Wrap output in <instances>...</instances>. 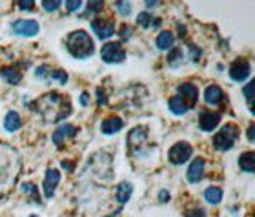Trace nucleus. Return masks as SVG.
Instances as JSON below:
<instances>
[{"instance_id":"36","label":"nucleus","mask_w":255,"mask_h":217,"mask_svg":"<svg viewBox=\"0 0 255 217\" xmlns=\"http://www.w3.org/2000/svg\"><path fill=\"white\" fill-rule=\"evenodd\" d=\"M98 102H99V106H104V104L107 102V96H106V93H104L102 88L98 90Z\"/></svg>"},{"instance_id":"26","label":"nucleus","mask_w":255,"mask_h":217,"mask_svg":"<svg viewBox=\"0 0 255 217\" xmlns=\"http://www.w3.org/2000/svg\"><path fill=\"white\" fill-rule=\"evenodd\" d=\"M151 22H153V16H151L150 13H147V11L139 13V16H137V24H139L140 27L148 29L151 26Z\"/></svg>"},{"instance_id":"40","label":"nucleus","mask_w":255,"mask_h":217,"mask_svg":"<svg viewBox=\"0 0 255 217\" xmlns=\"http://www.w3.org/2000/svg\"><path fill=\"white\" fill-rule=\"evenodd\" d=\"M159 194H161V195H159V200H161V202L164 203V202H169V192H167V190H161V192H159Z\"/></svg>"},{"instance_id":"1","label":"nucleus","mask_w":255,"mask_h":217,"mask_svg":"<svg viewBox=\"0 0 255 217\" xmlns=\"http://www.w3.org/2000/svg\"><path fill=\"white\" fill-rule=\"evenodd\" d=\"M32 109L43 118L45 123H59L72 114L70 101L56 91L42 94L32 102Z\"/></svg>"},{"instance_id":"25","label":"nucleus","mask_w":255,"mask_h":217,"mask_svg":"<svg viewBox=\"0 0 255 217\" xmlns=\"http://www.w3.org/2000/svg\"><path fill=\"white\" fill-rule=\"evenodd\" d=\"M22 192H26V194H27L30 198H34L38 205L42 203V198H40V195H38V189H37L35 184H32V182L22 184Z\"/></svg>"},{"instance_id":"37","label":"nucleus","mask_w":255,"mask_h":217,"mask_svg":"<svg viewBox=\"0 0 255 217\" xmlns=\"http://www.w3.org/2000/svg\"><path fill=\"white\" fill-rule=\"evenodd\" d=\"M18 6L21 10H32V8H34V2H30V0H27V2H19Z\"/></svg>"},{"instance_id":"18","label":"nucleus","mask_w":255,"mask_h":217,"mask_svg":"<svg viewBox=\"0 0 255 217\" xmlns=\"http://www.w3.org/2000/svg\"><path fill=\"white\" fill-rule=\"evenodd\" d=\"M132 195V186L129 182H120L115 190V200L120 205H125L129 202V198Z\"/></svg>"},{"instance_id":"43","label":"nucleus","mask_w":255,"mask_h":217,"mask_svg":"<svg viewBox=\"0 0 255 217\" xmlns=\"http://www.w3.org/2000/svg\"><path fill=\"white\" fill-rule=\"evenodd\" d=\"M120 211H122V210H118L117 213H112V214H109V216H106V217H115V216H117V214H118Z\"/></svg>"},{"instance_id":"30","label":"nucleus","mask_w":255,"mask_h":217,"mask_svg":"<svg viewBox=\"0 0 255 217\" xmlns=\"http://www.w3.org/2000/svg\"><path fill=\"white\" fill-rule=\"evenodd\" d=\"M42 6L45 8L46 11H56V10H59V6H61V0H53V2H42Z\"/></svg>"},{"instance_id":"5","label":"nucleus","mask_w":255,"mask_h":217,"mask_svg":"<svg viewBox=\"0 0 255 217\" xmlns=\"http://www.w3.org/2000/svg\"><path fill=\"white\" fill-rule=\"evenodd\" d=\"M101 58L107 64H120L126 59V51L120 42H109L101 48Z\"/></svg>"},{"instance_id":"8","label":"nucleus","mask_w":255,"mask_h":217,"mask_svg":"<svg viewBox=\"0 0 255 217\" xmlns=\"http://www.w3.org/2000/svg\"><path fill=\"white\" fill-rule=\"evenodd\" d=\"M11 27L16 35L22 37H35L40 32V24L35 19H16Z\"/></svg>"},{"instance_id":"22","label":"nucleus","mask_w":255,"mask_h":217,"mask_svg":"<svg viewBox=\"0 0 255 217\" xmlns=\"http://www.w3.org/2000/svg\"><path fill=\"white\" fill-rule=\"evenodd\" d=\"M222 198H223V192L220 187H207L204 190V200L209 205H219L222 202Z\"/></svg>"},{"instance_id":"21","label":"nucleus","mask_w":255,"mask_h":217,"mask_svg":"<svg viewBox=\"0 0 255 217\" xmlns=\"http://www.w3.org/2000/svg\"><path fill=\"white\" fill-rule=\"evenodd\" d=\"M174 42H175V38L171 30H163L161 34L156 37V46L163 51L169 50V48L174 45Z\"/></svg>"},{"instance_id":"16","label":"nucleus","mask_w":255,"mask_h":217,"mask_svg":"<svg viewBox=\"0 0 255 217\" xmlns=\"http://www.w3.org/2000/svg\"><path fill=\"white\" fill-rule=\"evenodd\" d=\"M120 130H123V120L120 117H109L101 123V131L107 136L115 134Z\"/></svg>"},{"instance_id":"41","label":"nucleus","mask_w":255,"mask_h":217,"mask_svg":"<svg viewBox=\"0 0 255 217\" xmlns=\"http://www.w3.org/2000/svg\"><path fill=\"white\" fill-rule=\"evenodd\" d=\"M80 102H82V106H88V104H90V96H88L86 93H83L82 96H80Z\"/></svg>"},{"instance_id":"28","label":"nucleus","mask_w":255,"mask_h":217,"mask_svg":"<svg viewBox=\"0 0 255 217\" xmlns=\"http://www.w3.org/2000/svg\"><path fill=\"white\" fill-rule=\"evenodd\" d=\"M167 61H169V64L172 67H177L179 64H182V51L179 50V48H174V50L169 53V58H167Z\"/></svg>"},{"instance_id":"24","label":"nucleus","mask_w":255,"mask_h":217,"mask_svg":"<svg viewBox=\"0 0 255 217\" xmlns=\"http://www.w3.org/2000/svg\"><path fill=\"white\" fill-rule=\"evenodd\" d=\"M241 170L246 173H254V152H244L238 160Z\"/></svg>"},{"instance_id":"20","label":"nucleus","mask_w":255,"mask_h":217,"mask_svg":"<svg viewBox=\"0 0 255 217\" xmlns=\"http://www.w3.org/2000/svg\"><path fill=\"white\" fill-rule=\"evenodd\" d=\"M0 75H2L10 85H18L21 82V78H22V72L16 66H10V67L2 69Z\"/></svg>"},{"instance_id":"9","label":"nucleus","mask_w":255,"mask_h":217,"mask_svg":"<svg viewBox=\"0 0 255 217\" xmlns=\"http://www.w3.org/2000/svg\"><path fill=\"white\" fill-rule=\"evenodd\" d=\"M177 91H179V98L182 99V102L185 104L187 109H193L195 107V104L198 101V88L195 83H190V82H185V83H182L179 88H177Z\"/></svg>"},{"instance_id":"15","label":"nucleus","mask_w":255,"mask_h":217,"mask_svg":"<svg viewBox=\"0 0 255 217\" xmlns=\"http://www.w3.org/2000/svg\"><path fill=\"white\" fill-rule=\"evenodd\" d=\"M204 166H206V162L204 158H195L191 165L188 166L187 170V181L190 184H196L203 179V174H204Z\"/></svg>"},{"instance_id":"4","label":"nucleus","mask_w":255,"mask_h":217,"mask_svg":"<svg viewBox=\"0 0 255 217\" xmlns=\"http://www.w3.org/2000/svg\"><path fill=\"white\" fill-rule=\"evenodd\" d=\"M238 138H239V128L235 123H227L212 138L214 149H217L220 152H227L235 147Z\"/></svg>"},{"instance_id":"35","label":"nucleus","mask_w":255,"mask_h":217,"mask_svg":"<svg viewBox=\"0 0 255 217\" xmlns=\"http://www.w3.org/2000/svg\"><path fill=\"white\" fill-rule=\"evenodd\" d=\"M120 34H122V38L125 40V42H128V38H129L131 34H132V29L125 24V26H122V32H120Z\"/></svg>"},{"instance_id":"10","label":"nucleus","mask_w":255,"mask_h":217,"mask_svg":"<svg viewBox=\"0 0 255 217\" xmlns=\"http://www.w3.org/2000/svg\"><path fill=\"white\" fill-rule=\"evenodd\" d=\"M91 27L96 32V35H98L101 40L110 38L112 35L115 34V24H114V21H110V19H104V18L93 19L91 21Z\"/></svg>"},{"instance_id":"33","label":"nucleus","mask_w":255,"mask_h":217,"mask_svg":"<svg viewBox=\"0 0 255 217\" xmlns=\"http://www.w3.org/2000/svg\"><path fill=\"white\" fill-rule=\"evenodd\" d=\"M66 6L69 11H77L82 8V2L80 0H69V2H66Z\"/></svg>"},{"instance_id":"29","label":"nucleus","mask_w":255,"mask_h":217,"mask_svg":"<svg viewBox=\"0 0 255 217\" xmlns=\"http://www.w3.org/2000/svg\"><path fill=\"white\" fill-rule=\"evenodd\" d=\"M102 8H104V2H90V3H88L85 14L86 16H94V14L101 13Z\"/></svg>"},{"instance_id":"44","label":"nucleus","mask_w":255,"mask_h":217,"mask_svg":"<svg viewBox=\"0 0 255 217\" xmlns=\"http://www.w3.org/2000/svg\"><path fill=\"white\" fill-rule=\"evenodd\" d=\"M30 217H37V216H30Z\"/></svg>"},{"instance_id":"12","label":"nucleus","mask_w":255,"mask_h":217,"mask_svg":"<svg viewBox=\"0 0 255 217\" xmlns=\"http://www.w3.org/2000/svg\"><path fill=\"white\" fill-rule=\"evenodd\" d=\"M77 133H78V128L77 126L70 125V123L61 125L58 130H54V133H53V142H54V146L56 147H61L67 139L75 138Z\"/></svg>"},{"instance_id":"32","label":"nucleus","mask_w":255,"mask_h":217,"mask_svg":"<svg viewBox=\"0 0 255 217\" xmlns=\"http://www.w3.org/2000/svg\"><path fill=\"white\" fill-rule=\"evenodd\" d=\"M243 93H244V96L247 98V104H249L251 112H254V110H252V82H249V83H247V85L244 86Z\"/></svg>"},{"instance_id":"19","label":"nucleus","mask_w":255,"mask_h":217,"mask_svg":"<svg viewBox=\"0 0 255 217\" xmlns=\"http://www.w3.org/2000/svg\"><path fill=\"white\" fill-rule=\"evenodd\" d=\"M22 122H21V117L19 114L16 110H10L6 114L5 120H3V126H5V130L8 133H14V131H18L19 128H21Z\"/></svg>"},{"instance_id":"38","label":"nucleus","mask_w":255,"mask_h":217,"mask_svg":"<svg viewBox=\"0 0 255 217\" xmlns=\"http://www.w3.org/2000/svg\"><path fill=\"white\" fill-rule=\"evenodd\" d=\"M185 217H206V213L203 210H193L191 213H188Z\"/></svg>"},{"instance_id":"31","label":"nucleus","mask_w":255,"mask_h":217,"mask_svg":"<svg viewBox=\"0 0 255 217\" xmlns=\"http://www.w3.org/2000/svg\"><path fill=\"white\" fill-rule=\"evenodd\" d=\"M115 6H117V10L122 13L123 16H128V14L131 13V5L128 3V2H117Z\"/></svg>"},{"instance_id":"23","label":"nucleus","mask_w":255,"mask_h":217,"mask_svg":"<svg viewBox=\"0 0 255 217\" xmlns=\"http://www.w3.org/2000/svg\"><path fill=\"white\" fill-rule=\"evenodd\" d=\"M167 106H169V110L172 112L174 115H183V114H187V112H188L187 106L182 102V99L179 98V96H172V98H169V101H167Z\"/></svg>"},{"instance_id":"34","label":"nucleus","mask_w":255,"mask_h":217,"mask_svg":"<svg viewBox=\"0 0 255 217\" xmlns=\"http://www.w3.org/2000/svg\"><path fill=\"white\" fill-rule=\"evenodd\" d=\"M35 75H37L38 78H45V77H48V75H50V67H48V66H40V67H37Z\"/></svg>"},{"instance_id":"42","label":"nucleus","mask_w":255,"mask_h":217,"mask_svg":"<svg viewBox=\"0 0 255 217\" xmlns=\"http://www.w3.org/2000/svg\"><path fill=\"white\" fill-rule=\"evenodd\" d=\"M254 128H255V125L252 123V125L249 126V130H247V138H249L251 142H254Z\"/></svg>"},{"instance_id":"13","label":"nucleus","mask_w":255,"mask_h":217,"mask_svg":"<svg viewBox=\"0 0 255 217\" xmlns=\"http://www.w3.org/2000/svg\"><path fill=\"white\" fill-rule=\"evenodd\" d=\"M220 114L217 112H211V110H203L201 114H199V118H198V125L201 128L203 131H214L217 125L220 123Z\"/></svg>"},{"instance_id":"11","label":"nucleus","mask_w":255,"mask_h":217,"mask_svg":"<svg viewBox=\"0 0 255 217\" xmlns=\"http://www.w3.org/2000/svg\"><path fill=\"white\" fill-rule=\"evenodd\" d=\"M148 136V130L145 126H135L134 130L129 131V134L126 136V146L129 147L131 152L137 150L143 142H145Z\"/></svg>"},{"instance_id":"17","label":"nucleus","mask_w":255,"mask_h":217,"mask_svg":"<svg viewBox=\"0 0 255 217\" xmlns=\"http://www.w3.org/2000/svg\"><path fill=\"white\" fill-rule=\"evenodd\" d=\"M223 99V91L222 88L217 85H209L204 91V101L209 104V106H219Z\"/></svg>"},{"instance_id":"27","label":"nucleus","mask_w":255,"mask_h":217,"mask_svg":"<svg viewBox=\"0 0 255 217\" xmlns=\"http://www.w3.org/2000/svg\"><path fill=\"white\" fill-rule=\"evenodd\" d=\"M48 77L56 78L61 85H64V83H67V77L69 75H67V72L62 70V69H53V70H50V75H48Z\"/></svg>"},{"instance_id":"2","label":"nucleus","mask_w":255,"mask_h":217,"mask_svg":"<svg viewBox=\"0 0 255 217\" xmlns=\"http://www.w3.org/2000/svg\"><path fill=\"white\" fill-rule=\"evenodd\" d=\"M19 174L18 152L10 146L0 144V194H3L11 186Z\"/></svg>"},{"instance_id":"14","label":"nucleus","mask_w":255,"mask_h":217,"mask_svg":"<svg viewBox=\"0 0 255 217\" xmlns=\"http://www.w3.org/2000/svg\"><path fill=\"white\" fill-rule=\"evenodd\" d=\"M59 181H61V173L58 170H54V168H48L43 181V192L46 198H51L54 195V190L59 186Z\"/></svg>"},{"instance_id":"39","label":"nucleus","mask_w":255,"mask_h":217,"mask_svg":"<svg viewBox=\"0 0 255 217\" xmlns=\"http://www.w3.org/2000/svg\"><path fill=\"white\" fill-rule=\"evenodd\" d=\"M61 165H62V168H66L67 171H74V168H75V165L72 163V162H67V160H64V162H61Z\"/></svg>"},{"instance_id":"7","label":"nucleus","mask_w":255,"mask_h":217,"mask_svg":"<svg viewBox=\"0 0 255 217\" xmlns=\"http://www.w3.org/2000/svg\"><path fill=\"white\" fill-rule=\"evenodd\" d=\"M251 62L244 59V58H238L231 62V66L228 69L230 77L235 80V82H244L251 77Z\"/></svg>"},{"instance_id":"6","label":"nucleus","mask_w":255,"mask_h":217,"mask_svg":"<svg viewBox=\"0 0 255 217\" xmlns=\"http://www.w3.org/2000/svg\"><path fill=\"white\" fill-rule=\"evenodd\" d=\"M193 155V147L190 146L188 142L185 141H180V142H175L174 146L169 149L167 152V158L172 165H183L187 163L188 160Z\"/></svg>"},{"instance_id":"3","label":"nucleus","mask_w":255,"mask_h":217,"mask_svg":"<svg viewBox=\"0 0 255 217\" xmlns=\"http://www.w3.org/2000/svg\"><path fill=\"white\" fill-rule=\"evenodd\" d=\"M66 48H67V51L77 59L90 58V56H93V53L96 50L94 40L90 37V34H88L86 30H82V29L70 32V34L67 35Z\"/></svg>"}]
</instances>
